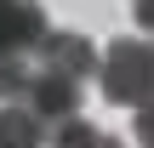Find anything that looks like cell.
Returning a JSON list of instances; mask_svg holds the SVG:
<instances>
[{"label":"cell","instance_id":"cell-1","mask_svg":"<svg viewBox=\"0 0 154 148\" xmlns=\"http://www.w3.org/2000/svg\"><path fill=\"white\" fill-rule=\"evenodd\" d=\"M97 80H103V97L109 103L149 108L154 103V40H114L97 57Z\"/></svg>","mask_w":154,"mask_h":148},{"label":"cell","instance_id":"cell-2","mask_svg":"<svg viewBox=\"0 0 154 148\" xmlns=\"http://www.w3.org/2000/svg\"><path fill=\"white\" fill-rule=\"evenodd\" d=\"M40 68H51V74H69V80H86V74H97V51H91V40L86 34H69V29H46V40L29 51Z\"/></svg>","mask_w":154,"mask_h":148},{"label":"cell","instance_id":"cell-3","mask_svg":"<svg viewBox=\"0 0 154 148\" xmlns=\"http://www.w3.org/2000/svg\"><path fill=\"white\" fill-rule=\"evenodd\" d=\"M34 63V57H29ZM40 120H74V108H80V80H69V74H51V68H40L34 63V74H29V97H23Z\"/></svg>","mask_w":154,"mask_h":148},{"label":"cell","instance_id":"cell-4","mask_svg":"<svg viewBox=\"0 0 154 148\" xmlns=\"http://www.w3.org/2000/svg\"><path fill=\"white\" fill-rule=\"evenodd\" d=\"M46 40V11L40 0H0V57L34 51Z\"/></svg>","mask_w":154,"mask_h":148},{"label":"cell","instance_id":"cell-5","mask_svg":"<svg viewBox=\"0 0 154 148\" xmlns=\"http://www.w3.org/2000/svg\"><path fill=\"white\" fill-rule=\"evenodd\" d=\"M46 120L29 103H6L0 108V148H46Z\"/></svg>","mask_w":154,"mask_h":148},{"label":"cell","instance_id":"cell-6","mask_svg":"<svg viewBox=\"0 0 154 148\" xmlns=\"http://www.w3.org/2000/svg\"><path fill=\"white\" fill-rule=\"evenodd\" d=\"M46 148H126V143H114L109 131H97V125H86V120H63Z\"/></svg>","mask_w":154,"mask_h":148},{"label":"cell","instance_id":"cell-7","mask_svg":"<svg viewBox=\"0 0 154 148\" xmlns=\"http://www.w3.org/2000/svg\"><path fill=\"white\" fill-rule=\"evenodd\" d=\"M29 74H34L29 51H17V57H0V103H23V97H29Z\"/></svg>","mask_w":154,"mask_h":148},{"label":"cell","instance_id":"cell-8","mask_svg":"<svg viewBox=\"0 0 154 148\" xmlns=\"http://www.w3.org/2000/svg\"><path fill=\"white\" fill-rule=\"evenodd\" d=\"M137 148H154V103L137 108Z\"/></svg>","mask_w":154,"mask_h":148},{"label":"cell","instance_id":"cell-9","mask_svg":"<svg viewBox=\"0 0 154 148\" xmlns=\"http://www.w3.org/2000/svg\"><path fill=\"white\" fill-rule=\"evenodd\" d=\"M131 17H137V23L154 34V0H131Z\"/></svg>","mask_w":154,"mask_h":148}]
</instances>
